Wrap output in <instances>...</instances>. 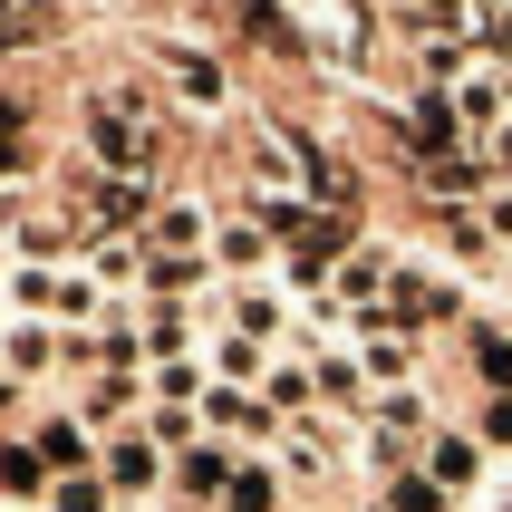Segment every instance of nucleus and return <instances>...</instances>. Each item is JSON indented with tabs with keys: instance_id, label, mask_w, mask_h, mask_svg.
I'll return each mask as SVG.
<instances>
[{
	"instance_id": "9b49d317",
	"label": "nucleus",
	"mask_w": 512,
	"mask_h": 512,
	"mask_svg": "<svg viewBox=\"0 0 512 512\" xmlns=\"http://www.w3.org/2000/svg\"><path fill=\"white\" fill-rule=\"evenodd\" d=\"M358 512H377V503H358Z\"/></svg>"
},
{
	"instance_id": "20e7f679",
	"label": "nucleus",
	"mask_w": 512,
	"mask_h": 512,
	"mask_svg": "<svg viewBox=\"0 0 512 512\" xmlns=\"http://www.w3.org/2000/svg\"><path fill=\"white\" fill-rule=\"evenodd\" d=\"M232 474H242V445H223V435H194V445L174 455V503H194V512H223Z\"/></svg>"
},
{
	"instance_id": "39448f33",
	"label": "nucleus",
	"mask_w": 512,
	"mask_h": 512,
	"mask_svg": "<svg viewBox=\"0 0 512 512\" xmlns=\"http://www.w3.org/2000/svg\"><path fill=\"white\" fill-rule=\"evenodd\" d=\"M29 445H39V464H49V474H97V445H107V435L87 426L78 406H58V416H29Z\"/></svg>"
},
{
	"instance_id": "1a4fd4ad",
	"label": "nucleus",
	"mask_w": 512,
	"mask_h": 512,
	"mask_svg": "<svg viewBox=\"0 0 512 512\" xmlns=\"http://www.w3.org/2000/svg\"><path fill=\"white\" fill-rule=\"evenodd\" d=\"M368 503H377V512H464L455 493H445V484L426 474V464H406V474H387V484H368Z\"/></svg>"
},
{
	"instance_id": "423d86ee",
	"label": "nucleus",
	"mask_w": 512,
	"mask_h": 512,
	"mask_svg": "<svg viewBox=\"0 0 512 512\" xmlns=\"http://www.w3.org/2000/svg\"><path fill=\"white\" fill-rule=\"evenodd\" d=\"M455 358H464V377H474V397H512V329L493 310L455 339Z\"/></svg>"
},
{
	"instance_id": "f8f14e48",
	"label": "nucleus",
	"mask_w": 512,
	"mask_h": 512,
	"mask_svg": "<svg viewBox=\"0 0 512 512\" xmlns=\"http://www.w3.org/2000/svg\"><path fill=\"white\" fill-rule=\"evenodd\" d=\"M0 377H10V368H0Z\"/></svg>"
},
{
	"instance_id": "f257e3e1",
	"label": "nucleus",
	"mask_w": 512,
	"mask_h": 512,
	"mask_svg": "<svg viewBox=\"0 0 512 512\" xmlns=\"http://www.w3.org/2000/svg\"><path fill=\"white\" fill-rule=\"evenodd\" d=\"M87 165L155 174V107H145V87H107V97L87 107Z\"/></svg>"
},
{
	"instance_id": "6e6552de",
	"label": "nucleus",
	"mask_w": 512,
	"mask_h": 512,
	"mask_svg": "<svg viewBox=\"0 0 512 512\" xmlns=\"http://www.w3.org/2000/svg\"><path fill=\"white\" fill-rule=\"evenodd\" d=\"M49 484H58V474L39 464V445H29V435H0V503H10V512H39Z\"/></svg>"
},
{
	"instance_id": "9d476101",
	"label": "nucleus",
	"mask_w": 512,
	"mask_h": 512,
	"mask_svg": "<svg viewBox=\"0 0 512 512\" xmlns=\"http://www.w3.org/2000/svg\"><path fill=\"white\" fill-rule=\"evenodd\" d=\"M464 426H474V435L493 445V455L512 464V397H474V406H464Z\"/></svg>"
},
{
	"instance_id": "0eeeda50",
	"label": "nucleus",
	"mask_w": 512,
	"mask_h": 512,
	"mask_svg": "<svg viewBox=\"0 0 512 512\" xmlns=\"http://www.w3.org/2000/svg\"><path fill=\"white\" fill-rule=\"evenodd\" d=\"M165 78H174V97H184V107H203V116H223V107H232L223 58H213V49H194V39H174V49H165Z\"/></svg>"
},
{
	"instance_id": "7ed1b4c3",
	"label": "nucleus",
	"mask_w": 512,
	"mask_h": 512,
	"mask_svg": "<svg viewBox=\"0 0 512 512\" xmlns=\"http://www.w3.org/2000/svg\"><path fill=\"white\" fill-rule=\"evenodd\" d=\"M0 368H10V387L68 377V329H58V319H10V329H0Z\"/></svg>"
},
{
	"instance_id": "f03ea898",
	"label": "nucleus",
	"mask_w": 512,
	"mask_h": 512,
	"mask_svg": "<svg viewBox=\"0 0 512 512\" xmlns=\"http://www.w3.org/2000/svg\"><path fill=\"white\" fill-rule=\"evenodd\" d=\"M252 271H281V232L261 213H223L213 203V281H252Z\"/></svg>"
}]
</instances>
